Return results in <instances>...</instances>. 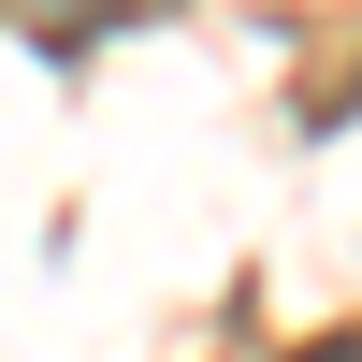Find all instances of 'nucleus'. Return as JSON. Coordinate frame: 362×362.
Listing matches in <instances>:
<instances>
[{
    "instance_id": "nucleus-1",
    "label": "nucleus",
    "mask_w": 362,
    "mask_h": 362,
    "mask_svg": "<svg viewBox=\"0 0 362 362\" xmlns=\"http://www.w3.org/2000/svg\"><path fill=\"white\" fill-rule=\"evenodd\" d=\"M58 15H73V29H102V15H145V0H58Z\"/></svg>"
}]
</instances>
